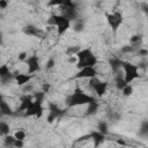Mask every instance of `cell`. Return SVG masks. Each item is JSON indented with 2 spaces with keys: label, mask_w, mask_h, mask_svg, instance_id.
Here are the masks:
<instances>
[{
  "label": "cell",
  "mask_w": 148,
  "mask_h": 148,
  "mask_svg": "<svg viewBox=\"0 0 148 148\" xmlns=\"http://www.w3.org/2000/svg\"><path fill=\"white\" fill-rule=\"evenodd\" d=\"M27 65H28V74H32V73H36L40 69V65H39V60H38V57L36 54H32L30 57L27 58L25 60Z\"/></svg>",
  "instance_id": "6"
},
{
  "label": "cell",
  "mask_w": 148,
  "mask_h": 148,
  "mask_svg": "<svg viewBox=\"0 0 148 148\" xmlns=\"http://www.w3.org/2000/svg\"><path fill=\"white\" fill-rule=\"evenodd\" d=\"M91 54H92V52H91L90 49H83V50H80L75 56H76V58H77V61H81V60L87 59V58L90 57Z\"/></svg>",
  "instance_id": "16"
},
{
  "label": "cell",
  "mask_w": 148,
  "mask_h": 148,
  "mask_svg": "<svg viewBox=\"0 0 148 148\" xmlns=\"http://www.w3.org/2000/svg\"><path fill=\"white\" fill-rule=\"evenodd\" d=\"M14 138H15L16 140L24 141V139H25V132H24L23 130H18V131H16V132H15Z\"/></svg>",
  "instance_id": "27"
},
{
  "label": "cell",
  "mask_w": 148,
  "mask_h": 148,
  "mask_svg": "<svg viewBox=\"0 0 148 148\" xmlns=\"http://www.w3.org/2000/svg\"><path fill=\"white\" fill-rule=\"evenodd\" d=\"M61 16H64L66 20L71 21H76L77 20V12L76 8H68V7H61Z\"/></svg>",
  "instance_id": "8"
},
{
  "label": "cell",
  "mask_w": 148,
  "mask_h": 148,
  "mask_svg": "<svg viewBox=\"0 0 148 148\" xmlns=\"http://www.w3.org/2000/svg\"><path fill=\"white\" fill-rule=\"evenodd\" d=\"M89 86L95 90L98 97H102L106 92V89H108V82L101 81L97 77H91L89 81Z\"/></svg>",
  "instance_id": "3"
},
{
  "label": "cell",
  "mask_w": 148,
  "mask_h": 148,
  "mask_svg": "<svg viewBox=\"0 0 148 148\" xmlns=\"http://www.w3.org/2000/svg\"><path fill=\"white\" fill-rule=\"evenodd\" d=\"M95 101V98L92 96H89L88 94H86L80 87H76L74 89V91L67 97L66 99V104L68 108H73V106H79V105H86L89 104L90 102Z\"/></svg>",
  "instance_id": "1"
},
{
  "label": "cell",
  "mask_w": 148,
  "mask_h": 148,
  "mask_svg": "<svg viewBox=\"0 0 148 148\" xmlns=\"http://www.w3.org/2000/svg\"><path fill=\"white\" fill-rule=\"evenodd\" d=\"M121 68L124 69V73H125L124 74V80L127 84L140 76L138 65H134V64H131V62H127V61H123Z\"/></svg>",
  "instance_id": "2"
},
{
  "label": "cell",
  "mask_w": 148,
  "mask_h": 148,
  "mask_svg": "<svg viewBox=\"0 0 148 148\" xmlns=\"http://www.w3.org/2000/svg\"><path fill=\"white\" fill-rule=\"evenodd\" d=\"M0 112L3 114V116H12L14 112H13V110H12V108L9 106V104L7 103V102H2L1 104H0Z\"/></svg>",
  "instance_id": "17"
},
{
  "label": "cell",
  "mask_w": 148,
  "mask_h": 148,
  "mask_svg": "<svg viewBox=\"0 0 148 148\" xmlns=\"http://www.w3.org/2000/svg\"><path fill=\"white\" fill-rule=\"evenodd\" d=\"M139 134L141 136H147L148 135V120H143L141 123V127L139 130Z\"/></svg>",
  "instance_id": "21"
},
{
  "label": "cell",
  "mask_w": 148,
  "mask_h": 148,
  "mask_svg": "<svg viewBox=\"0 0 148 148\" xmlns=\"http://www.w3.org/2000/svg\"><path fill=\"white\" fill-rule=\"evenodd\" d=\"M9 73L10 72H9V68H8L7 65H1L0 66V79L3 77V76H6V75H8Z\"/></svg>",
  "instance_id": "28"
},
{
  "label": "cell",
  "mask_w": 148,
  "mask_h": 148,
  "mask_svg": "<svg viewBox=\"0 0 148 148\" xmlns=\"http://www.w3.org/2000/svg\"><path fill=\"white\" fill-rule=\"evenodd\" d=\"M126 86H127V83L125 82L124 77H120V76H117V77H116V88H117L118 90H123Z\"/></svg>",
  "instance_id": "22"
},
{
  "label": "cell",
  "mask_w": 148,
  "mask_h": 148,
  "mask_svg": "<svg viewBox=\"0 0 148 148\" xmlns=\"http://www.w3.org/2000/svg\"><path fill=\"white\" fill-rule=\"evenodd\" d=\"M109 64H110V67L113 72H118V69H120L123 66V60L119 58H111L109 60Z\"/></svg>",
  "instance_id": "15"
},
{
  "label": "cell",
  "mask_w": 148,
  "mask_h": 148,
  "mask_svg": "<svg viewBox=\"0 0 148 148\" xmlns=\"http://www.w3.org/2000/svg\"><path fill=\"white\" fill-rule=\"evenodd\" d=\"M97 130H98V132H101L104 135L108 134V124L105 121H99L97 125Z\"/></svg>",
  "instance_id": "24"
},
{
  "label": "cell",
  "mask_w": 148,
  "mask_h": 148,
  "mask_svg": "<svg viewBox=\"0 0 148 148\" xmlns=\"http://www.w3.org/2000/svg\"><path fill=\"white\" fill-rule=\"evenodd\" d=\"M3 102V97H2V95H0V104Z\"/></svg>",
  "instance_id": "46"
},
{
  "label": "cell",
  "mask_w": 148,
  "mask_h": 148,
  "mask_svg": "<svg viewBox=\"0 0 148 148\" xmlns=\"http://www.w3.org/2000/svg\"><path fill=\"white\" fill-rule=\"evenodd\" d=\"M14 79V75L12 74V73H9L8 75H6V76H3V77H1L0 80H1V82L2 83H6V82H9L10 80H13Z\"/></svg>",
  "instance_id": "34"
},
{
  "label": "cell",
  "mask_w": 148,
  "mask_h": 148,
  "mask_svg": "<svg viewBox=\"0 0 148 148\" xmlns=\"http://www.w3.org/2000/svg\"><path fill=\"white\" fill-rule=\"evenodd\" d=\"M71 28V22H65L60 25L57 27V32H58V36H62L68 29Z\"/></svg>",
  "instance_id": "20"
},
{
  "label": "cell",
  "mask_w": 148,
  "mask_h": 148,
  "mask_svg": "<svg viewBox=\"0 0 148 148\" xmlns=\"http://www.w3.org/2000/svg\"><path fill=\"white\" fill-rule=\"evenodd\" d=\"M54 66H56V60H54V58H50V59L47 60L46 65H45V68H46V69H51V68H53Z\"/></svg>",
  "instance_id": "31"
},
{
  "label": "cell",
  "mask_w": 148,
  "mask_h": 148,
  "mask_svg": "<svg viewBox=\"0 0 148 148\" xmlns=\"http://www.w3.org/2000/svg\"><path fill=\"white\" fill-rule=\"evenodd\" d=\"M32 102H34V101H32L31 96H29V95L21 97V104H20V106L16 109V111H18V112H21V111H27L28 108L32 104Z\"/></svg>",
  "instance_id": "13"
},
{
  "label": "cell",
  "mask_w": 148,
  "mask_h": 148,
  "mask_svg": "<svg viewBox=\"0 0 148 148\" xmlns=\"http://www.w3.org/2000/svg\"><path fill=\"white\" fill-rule=\"evenodd\" d=\"M119 148H124V147H119Z\"/></svg>",
  "instance_id": "47"
},
{
  "label": "cell",
  "mask_w": 148,
  "mask_h": 148,
  "mask_svg": "<svg viewBox=\"0 0 148 148\" xmlns=\"http://www.w3.org/2000/svg\"><path fill=\"white\" fill-rule=\"evenodd\" d=\"M80 51V49L77 47V46H71L68 50H67V54H69V56H74V54H76L77 52Z\"/></svg>",
  "instance_id": "30"
},
{
  "label": "cell",
  "mask_w": 148,
  "mask_h": 148,
  "mask_svg": "<svg viewBox=\"0 0 148 148\" xmlns=\"http://www.w3.org/2000/svg\"><path fill=\"white\" fill-rule=\"evenodd\" d=\"M148 54V51L146 50V49H140L139 50V56H141V57H146Z\"/></svg>",
  "instance_id": "40"
},
{
  "label": "cell",
  "mask_w": 148,
  "mask_h": 148,
  "mask_svg": "<svg viewBox=\"0 0 148 148\" xmlns=\"http://www.w3.org/2000/svg\"><path fill=\"white\" fill-rule=\"evenodd\" d=\"M96 64H97V58H96V56L92 53V54H91L90 57H88L87 59L81 60V61H77L76 67H77L79 69H82V68H84V67H94Z\"/></svg>",
  "instance_id": "9"
},
{
  "label": "cell",
  "mask_w": 148,
  "mask_h": 148,
  "mask_svg": "<svg viewBox=\"0 0 148 148\" xmlns=\"http://www.w3.org/2000/svg\"><path fill=\"white\" fill-rule=\"evenodd\" d=\"M23 32H24L25 35H28V36H37V37L42 34V31H40L37 27H35V25H32V24L25 25V27L23 28Z\"/></svg>",
  "instance_id": "14"
},
{
  "label": "cell",
  "mask_w": 148,
  "mask_h": 148,
  "mask_svg": "<svg viewBox=\"0 0 148 148\" xmlns=\"http://www.w3.org/2000/svg\"><path fill=\"white\" fill-rule=\"evenodd\" d=\"M96 69L94 67H84L82 69H79V72L74 75V79H84V77H96Z\"/></svg>",
  "instance_id": "7"
},
{
  "label": "cell",
  "mask_w": 148,
  "mask_h": 148,
  "mask_svg": "<svg viewBox=\"0 0 148 148\" xmlns=\"http://www.w3.org/2000/svg\"><path fill=\"white\" fill-rule=\"evenodd\" d=\"M32 89H34V86L30 84V83H27V84L23 86V91H24V92H30Z\"/></svg>",
  "instance_id": "36"
},
{
  "label": "cell",
  "mask_w": 148,
  "mask_h": 148,
  "mask_svg": "<svg viewBox=\"0 0 148 148\" xmlns=\"http://www.w3.org/2000/svg\"><path fill=\"white\" fill-rule=\"evenodd\" d=\"M88 105V108H87V114L88 116H91V114H95L96 112H97V110H98V103L96 102V99L95 101H92V102H90L89 104H87Z\"/></svg>",
  "instance_id": "18"
},
{
  "label": "cell",
  "mask_w": 148,
  "mask_h": 148,
  "mask_svg": "<svg viewBox=\"0 0 148 148\" xmlns=\"http://www.w3.org/2000/svg\"><path fill=\"white\" fill-rule=\"evenodd\" d=\"M84 29V21L77 18L76 21H74V25H73V30L75 32H82Z\"/></svg>",
  "instance_id": "19"
},
{
  "label": "cell",
  "mask_w": 148,
  "mask_h": 148,
  "mask_svg": "<svg viewBox=\"0 0 148 148\" xmlns=\"http://www.w3.org/2000/svg\"><path fill=\"white\" fill-rule=\"evenodd\" d=\"M117 143L119 145V147H124V146L126 145V142H125L123 139H118V140H117Z\"/></svg>",
  "instance_id": "42"
},
{
  "label": "cell",
  "mask_w": 148,
  "mask_h": 148,
  "mask_svg": "<svg viewBox=\"0 0 148 148\" xmlns=\"http://www.w3.org/2000/svg\"><path fill=\"white\" fill-rule=\"evenodd\" d=\"M64 2V0H52V1H49L47 5L49 6H61Z\"/></svg>",
  "instance_id": "35"
},
{
  "label": "cell",
  "mask_w": 148,
  "mask_h": 148,
  "mask_svg": "<svg viewBox=\"0 0 148 148\" xmlns=\"http://www.w3.org/2000/svg\"><path fill=\"white\" fill-rule=\"evenodd\" d=\"M141 39V37L139 36V35H133L131 38H130V42H131V44L132 45H134V44H136V43H139V40Z\"/></svg>",
  "instance_id": "33"
},
{
  "label": "cell",
  "mask_w": 148,
  "mask_h": 148,
  "mask_svg": "<svg viewBox=\"0 0 148 148\" xmlns=\"http://www.w3.org/2000/svg\"><path fill=\"white\" fill-rule=\"evenodd\" d=\"M106 18H108V23L112 28L113 32H116L117 29L119 28V25L123 23V15L119 12H114L113 14H109L106 16Z\"/></svg>",
  "instance_id": "4"
},
{
  "label": "cell",
  "mask_w": 148,
  "mask_h": 148,
  "mask_svg": "<svg viewBox=\"0 0 148 148\" xmlns=\"http://www.w3.org/2000/svg\"><path fill=\"white\" fill-rule=\"evenodd\" d=\"M147 8H148V5L147 3H142V10L143 12H147Z\"/></svg>",
  "instance_id": "44"
},
{
  "label": "cell",
  "mask_w": 148,
  "mask_h": 148,
  "mask_svg": "<svg viewBox=\"0 0 148 148\" xmlns=\"http://www.w3.org/2000/svg\"><path fill=\"white\" fill-rule=\"evenodd\" d=\"M121 91H123V95H124V96H130V95H132V92H133V87L130 86V84H127Z\"/></svg>",
  "instance_id": "29"
},
{
  "label": "cell",
  "mask_w": 148,
  "mask_h": 148,
  "mask_svg": "<svg viewBox=\"0 0 148 148\" xmlns=\"http://www.w3.org/2000/svg\"><path fill=\"white\" fill-rule=\"evenodd\" d=\"M31 77H32V75H30V74H22V73H15V75H14L16 84L20 86V87H23L24 84L29 83Z\"/></svg>",
  "instance_id": "12"
},
{
  "label": "cell",
  "mask_w": 148,
  "mask_h": 148,
  "mask_svg": "<svg viewBox=\"0 0 148 148\" xmlns=\"http://www.w3.org/2000/svg\"><path fill=\"white\" fill-rule=\"evenodd\" d=\"M34 97H35V102L43 104V102H44V98H45V92H43V91H38V92H35Z\"/></svg>",
  "instance_id": "25"
},
{
  "label": "cell",
  "mask_w": 148,
  "mask_h": 148,
  "mask_svg": "<svg viewBox=\"0 0 148 148\" xmlns=\"http://www.w3.org/2000/svg\"><path fill=\"white\" fill-rule=\"evenodd\" d=\"M89 138L92 140L95 148H98V147L104 142V140H105V135L102 134V133L98 132V131H92V132L89 134Z\"/></svg>",
  "instance_id": "11"
},
{
  "label": "cell",
  "mask_w": 148,
  "mask_h": 148,
  "mask_svg": "<svg viewBox=\"0 0 148 148\" xmlns=\"http://www.w3.org/2000/svg\"><path fill=\"white\" fill-rule=\"evenodd\" d=\"M27 58H28L27 52H21V53H18V60H20V61H25Z\"/></svg>",
  "instance_id": "38"
},
{
  "label": "cell",
  "mask_w": 148,
  "mask_h": 148,
  "mask_svg": "<svg viewBox=\"0 0 148 148\" xmlns=\"http://www.w3.org/2000/svg\"><path fill=\"white\" fill-rule=\"evenodd\" d=\"M49 114H51L54 119H58V118H61L65 114V110L60 109L56 103L50 102L49 103Z\"/></svg>",
  "instance_id": "10"
},
{
  "label": "cell",
  "mask_w": 148,
  "mask_h": 148,
  "mask_svg": "<svg viewBox=\"0 0 148 148\" xmlns=\"http://www.w3.org/2000/svg\"><path fill=\"white\" fill-rule=\"evenodd\" d=\"M68 61H69V62H75V61H76V59H75V58H74V57H71V58H69V60H68Z\"/></svg>",
  "instance_id": "45"
},
{
  "label": "cell",
  "mask_w": 148,
  "mask_h": 148,
  "mask_svg": "<svg viewBox=\"0 0 148 148\" xmlns=\"http://www.w3.org/2000/svg\"><path fill=\"white\" fill-rule=\"evenodd\" d=\"M133 50H134L133 45H124L121 47V52L123 53H131V52H133Z\"/></svg>",
  "instance_id": "32"
},
{
  "label": "cell",
  "mask_w": 148,
  "mask_h": 148,
  "mask_svg": "<svg viewBox=\"0 0 148 148\" xmlns=\"http://www.w3.org/2000/svg\"><path fill=\"white\" fill-rule=\"evenodd\" d=\"M15 138H14V135H10V134H8V135H5V139H3V141H5V145L6 146H13L14 145V142H15Z\"/></svg>",
  "instance_id": "26"
},
{
  "label": "cell",
  "mask_w": 148,
  "mask_h": 148,
  "mask_svg": "<svg viewBox=\"0 0 148 148\" xmlns=\"http://www.w3.org/2000/svg\"><path fill=\"white\" fill-rule=\"evenodd\" d=\"M13 147H15V148H23V147H24V143H23V141H21V140H15Z\"/></svg>",
  "instance_id": "37"
},
{
  "label": "cell",
  "mask_w": 148,
  "mask_h": 148,
  "mask_svg": "<svg viewBox=\"0 0 148 148\" xmlns=\"http://www.w3.org/2000/svg\"><path fill=\"white\" fill-rule=\"evenodd\" d=\"M8 6V2L6 0H0V9H5Z\"/></svg>",
  "instance_id": "41"
},
{
  "label": "cell",
  "mask_w": 148,
  "mask_h": 148,
  "mask_svg": "<svg viewBox=\"0 0 148 148\" xmlns=\"http://www.w3.org/2000/svg\"><path fill=\"white\" fill-rule=\"evenodd\" d=\"M9 125L5 121H1L0 123V135H8L9 134Z\"/></svg>",
  "instance_id": "23"
},
{
  "label": "cell",
  "mask_w": 148,
  "mask_h": 148,
  "mask_svg": "<svg viewBox=\"0 0 148 148\" xmlns=\"http://www.w3.org/2000/svg\"><path fill=\"white\" fill-rule=\"evenodd\" d=\"M43 106L40 103H37V102H32V104L28 108L27 111H24V117H31V116H36L37 118H40L42 114H43Z\"/></svg>",
  "instance_id": "5"
},
{
  "label": "cell",
  "mask_w": 148,
  "mask_h": 148,
  "mask_svg": "<svg viewBox=\"0 0 148 148\" xmlns=\"http://www.w3.org/2000/svg\"><path fill=\"white\" fill-rule=\"evenodd\" d=\"M50 89H51V84H50V83H44V84L42 86V91L45 92V94L49 92Z\"/></svg>",
  "instance_id": "39"
},
{
  "label": "cell",
  "mask_w": 148,
  "mask_h": 148,
  "mask_svg": "<svg viewBox=\"0 0 148 148\" xmlns=\"http://www.w3.org/2000/svg\"><path fill=\"white\" fill-rule=\"evenodd\" d=\"M2 44H3V34L0 30V45H2Z\"/></svg>",
  "instance_id": "43"
}]
</instances>
